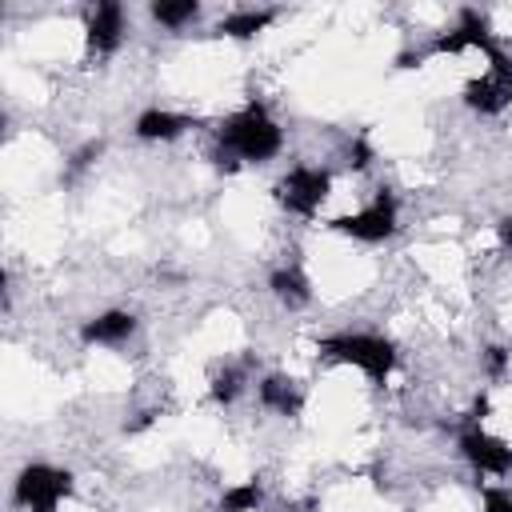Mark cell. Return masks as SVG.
Returning <instances> with one entry per match:
<instances>
[{"mask_svg":"<svg viewBox=\"0 0 512 512\" xmlns=\"http://www.w3.org/2000/svg\"><path fill=\"white\" fill-rule=\"evenodd\" d=\"M220 164H236V160H272L280 152V124L260 108L248 104L244 112L228 116L220 124Z\"/></svg>","mask_w":512,"mask_h":512,"instance_id":"obj_1","label":"cell"},{"mask_svg":"<svg viewBox=\"0 0 512 512\" xmlns=\"http://www.w3.org/2000/svg\"><path fill=\"white\" fill-rule=\"evenodd\" d=\"M320 352L324 356H332V360H340V364H356L360 372H368L376 384L392 372V364H396V352H392V344L388 340H380V336H364V332H344V336H328L324 344H320Z\"/></svg>","mask_w":512,"mask_h":512,"instance_id":"obj_2","label":"cell"},{"mask_svg":"<svg viewBox=\"0 0 512 512\" xmlns=\"http://www.w3.org/2000/svg\"><path fill=\"white\" fill-rule=\"evenodd\" d=\"M72 492V476L48 464H28L16 480V504L32 508V512H56L60 496Z\"/></svg>","mask_w":512,"mask_h":512,"instance_id":"obj_3","label":"cell"},{"mask_svg":"<svg viewBox=\"0 0 512 512\" xmlns=\"http://www.w3.org/2000/svg\"><path fill=\"white\" fill-rule=\"evenodd\" d=\"M488 60H492L488 72L464 88V100L476 112H500V108L512 104V64H508V56L496 48V52H488Z\"/></svg>","mask_w":512,"mask_h":512,"instance_id":"obj_4","label":"cell"},{"mask_svg":"<svg viewBox=\"0 0 512 512\" xmlns=\"http://www.w3.org/2000/svg\"><path fill=\"white\" fill-rule=\"evenodd\" d=\"M336 228L352 240H364V244H376V240H388L392 228H396V200L388 192H376V200L368 208H360L356 216H340Z\"/></svg>","mask_w":512,"mask_h":512,"instance_id":"obj_5","label":"cell"},{"mask_svg":"<svg viewBox=\"0 0 512 512\" xmlns=\"http://www.w3.org/2000/svg\"><path fill=\"white\" fill-rule=\"evenodd\" d=\"M328 172L324 168H292L284 180H280V200L292 208V212H316L320 204H324V196H328Z\"/></svg>","mask_w":512,"mask_h":512,"instance_id":"obj_6","label":"cell"},{"mask_svg":"<svg viewBox=\"0 0 512 512\" xmlns=\"http://www.w3.org/2000/svg\"><path fill=\"white\" fill-rule=\"evenodd\" d=\"M460 452H464L480 472H496V476H500V472L512 468V448H508L504 440L480 432V428H468V432L460 436Z\"/></svg>","mask_w":512,"mask_h":512,"instance_id":"obj_7","label":"cell"},{"mask_svg":"<svg viewBox=\"0 0 512 512\" xmlns=\"http://www.w3.org/2000/svg\"><path fill=\"white\" fill-rule=\"evenodd\" d=\"M464 48H480V52H496L492 36H488V24L476 16V12H460V24L436 40V52H464Z\"/></svg>","mask_w":512,"mask_h":512,"instance_id":"obj_8","label":"cell"},{"mask_svg":"<svg viewBox=\"0 0 512 512\" xmlns=\"http://www.w3.org/2000/svg\"><path fill=\"white\" fill-rule=\"evenodd\" d=\"M120 32H124V8L120 4L104 0L88 12V44L96 52H112L120 44Z\"/></svg>","mask_w":512,"mask_h":512,"instance_id":"obj_9","label":"cell"},{"mask_svg":"<svg viewBox=\"0 0 512 512\" xmlns=\"http://www.w3.org/2000/svg\"><path fill=\"white\" fill-rule=\"evenodd\" d=\"M132 332H136V316L132 312H104V316H96V320H88L80 328V336L88 344H120Z\"/></svg>","mask_w":512,"mask_h":512,"instance_id":"obj_10","label":"cell"},{"mask_svg":"<svg viewBox=\"0 0 512 512\" xmlns=\"http://www.w3.org/2000/svg\"><path fill=\"white\" fill-rule=\"evenodd\" d=\"M184 128H192V120L180 116V112H168V108H148L136 120V136L140 140H176Z\"/></svg>","mask_w":512,"mask_h":512,"instance_id":"obj_11","label":"cell"},{"mask_svg":"<svg viewBox=\"0 0 512 512\" xmlns=\"http://www.w3.org/2000/svg\"><path fill=\"white\" fill-rule=\"evenodd\" d=\"M272 292H276V300H284L288 308H300V304H308V296H312L308 276H304L300 268H276V272H272Z\"/></svg>","mask_w":512,"mask_h":512,"instance_id":"obj_12","label":"cell"},{"mask_svg":"<svg viewBox=\"0 0 512 512\" xmlns=\"http://www.w3.org/2000/svg\"><path fill=\"white\" fill-rule=\"evenodd\" d=\"M260 400H264L268 408L284 412V416L300 412V392H296V384H292L288 376H264V384H260Z\"/></svg>","mask_w":512,"mask_h":512,"instance_id":"obj_13","label":"cell"},{"mask_svg":"<svg viewBox=\"0 0 512 512\" xmlns=\"http://www.w3.org/2000/svg\"><path fill=\"white\" fill-rule=\"evenodd\" d=\"M272 16L276 12H268V8H248V12H232V16H224L220 20V28L216 32H224V36H236V40H248V36H256L260 28H268L272 24Z\"/></svg>","mask_w":512,"mask_h":512,"instance_id":"obj_14","label":"cell"},{"mask_svg":"<svg viewBox=\"0 0 512 512\" xmlns=\"http://www.w3.org/2000/svg\"><path fill=\"white\" fill-rule=\"evenodd\" d=\"M196 12H200V4L196 0H156L152 4V16L160 20V24H168V28H180V24H188V20H196Z\"/></svg>","mask_w":512,"mask_h":512,"instance_id":"obj_15","label":"cell"},{"mask_svg":"<svg viewBox=\"0 0 512 512\" xmlns=\"http://www.w3.org/2000/svg\"><path fill=\"white\" fill-rule=\"evenodd\" d=\"M256 504H260V484L256 480L236 484L220 496V512H256Z\"/></svg>","mask_w":512,"mask_h":512,"instance_id":"obj_16","label":"cell"},{"mask_svg":"<svg viewBox=\"0 0 512 512\" xmlns=\"http://www.w3.org/2000/svg\"><path fill=\"white\" fill-rule=\"evenodd\" d=\"M240 384H244V372H240V368H220V372L212 376V396H216L220 404H232V400L240 396Z\"/></svg>","mask_w":512,"mask_h":512,"instance_id":"obj_17","label":"cell"},{"mask_svg":"<svg viewBox=\"0 0 512 512\" xmlns=\"http://www.w3.org/2000/svg\"><path fill=\"white\" fill-rule=\"evenodd\" d=\"M484 512H512V492L488 488V492H484Z\"/></svg>","mask_w":512,"mask_h":512,"instance_id":"obj_18","label":"cell"},{"mask_svg":"<svg viewBox=\"0 0 512 512\" xmlns=\"http://www.w3.org/2000/svg\"><path fill=\"white\" fill-rule=\"evenodd\" d=\"M484 360H488V372H504L508 352H504V348H488V352H484Z\"/></svg>","mask_w":512,"mask_h":512,"instance_id":"obj_19","label":"cell"},{"mask_svg":"<svg viewBox=\"0 0 512 512\" xmlns=\"http://www.w3.org/2000/svg\"><path fill=\"white\" fill-rule=\"evenodd\" d=\"M500 240H504V248H512V216L500 220Z\"/></svg>","mask_w":512,"mask_h":512,"instance_id":"obj_20","label":"cell"},{"mask_svg":"<svg viewBox=\"0 0 512 512\" xmlns=\"http://www.w3.org/2000/svg\"><path fill=\"white\" fill-rule=\"evenodd\" d=\"M352 156H356V160H352L356 168H364V164H368V148H364V144H356V148H352Z\"/></svg>","mask_w":512,"mask_h":512,"instance_id":"obj_21","label":"cell"}]
</instances>
